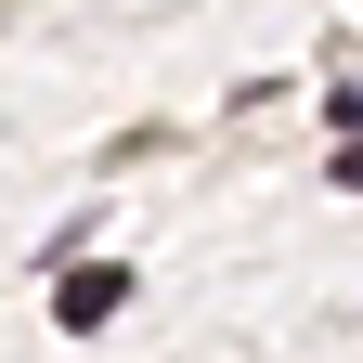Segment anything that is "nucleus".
Instances as JSON below:
<instances>
[{"label": "nucleus", "instance_id": "1", "mask_svg": "<svg viewBox=\"0 0 363 363\" xmlns=\"http://www.w3.org/2000/svg\"><path fill=\"white\" fill-rule=\"evenodd\" d=\"M117 298H130V272H117V259H91V272H65V298H52V311L91 337V325H117Z\"/></svg>", "mask_w": 363, "mask_h": 363}]
</instances>
